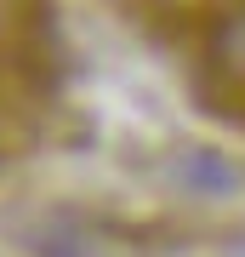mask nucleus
<instances>
[{"label": "nucleus", "instance_id": "f257e3e1", "mask_svg": "<svg viewBox=\"0 0 245 257\" xmlns=\"http://www.w3.org/2000/svg\"><path fill=\"white\" fill-rule=\"evenodd\" d=\"M182 97L245 138V0H103Z\"/></svg>", "mask_w": 245, "mask_h": 257}, {"label": "nucleus", "instance_id": "f03ea898", "mask_svg": "<svg viewBox=\"0 0 245 257\" xmlns=\"http://www.w3.org/2000/svg\"><path fill=\"white\" fill-rule=\"evenodd\" d=\"M63 86L52 0H0V160L23 155L46 132Z\"/></svg>", "mask_w": 245, "mask_h": 257}]
</instances>
